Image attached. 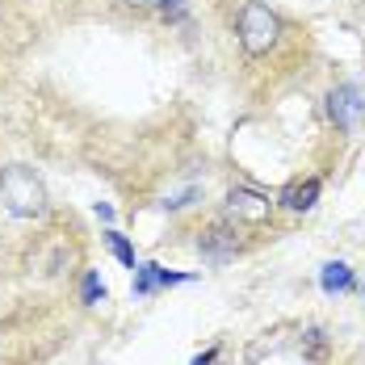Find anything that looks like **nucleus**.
Returning <instances> with one entry per match:
<instances>
[{
    "mask_svg": "<svg viewBox=\"0 0 365 365\" xmlns=\"http://www.w3.org/2000/svg\"><path fill=\"white\" fill-rule=\"evenodd\" d=\"M235 42L248 59H277L282 46L290 42V26L282 13L264 0H244L235 13Z\"/></svg>",
    "mask_w": 365,
    "mask_h": 365,
    "instance_id": "f257e3e1",
    "label": "nucleus"
},
{
    "mask_svg": "<svg viewBox=\"0 0 365 365\" xmlns=\"http://www.w3.org/2000/svg\"><path fill=\"white\" fill-rule=\"evenodd\" d=\"M0 210L17 222L51 219V193L30 164H4L0 168Z\"/></svg>",
    "mask_w": 365,
    "mask_h": 365,
    "instance_id": "f03ea898",
    "label": "nucleus"
},
{
    "mask_svg": "<svg viewBox=\"0 0 365 365\" xmlns=\"http://www.w3.org/2000/svg\"><path fill=\"white\" fill-rule=\"evenodd\" d=\"M277 215V202H269V193H256V189H231L227 202H222V215L231 227H240L244 235L248 231H264Z\"/></svg>",
    "mask_w": 365,
    "mask_h": 365,
    "instance_id": "7ed1b4c3",
    "label": "nucleus"
},
{
    "mask_svg": "<svg viewBox=\"0 0 365 365\" xmlns=\"http://www.w3.org/2000/svg\"><path fill=\"white\" fill-rule=\"evenodd\" d=\"M324 110H328V122L340 130V135H357V130L365 126V88L357 84V80L331 84Z\"/></svg>",
    "mask_w": 365,
    "mask_h": 365,
    "instance_id": "20e7f679",
    "label": "nucleus"
},
{
    "mask_svg": "<svg viewBox=\"0 0 365 365\" xmlns=\"http://www.w3.org/2000/svg\"><path fill=\"white\" fill-rule=\"evenodd\" d=\"M197 252H202L206 264H227L240 252H248V240H244L240 227H231L227 219H215L197 231Z\"/></svg>",
    "mask_w": 365,
    "mask_h": 365,
    "instance_id": "39448f33",
    "label": "nucleus"
},
{
    "mask_svg": "<svg viewBox=\"0 0 365 365\" xmlns=\"http://www.w3.org/2000/svg\"><path fill=\"white\" fill-rule=\"evenodd\" d=\"M319 193H324V181L319 177H302V181H290L277 193V206L290 210V215H311L319 206Z\"/></svg>",
    "mask_w": 365,
    "mask_h": 365,
    "instance_id": "423d86ee",
    "label": "nucleus"
},
{
    "mask_svg": "<svg viewBox=\"0 0 365 365\" xmlns=\"http://www.w3.org/2000/svg\"><path fill=\"white\" fill-rule=\"evenodd\" d=\"M185 282H193L189 273H168V269H160V264H135V298H151L155 290H164V286H185Z\"/></svg>",
    "mask_w": 365,
    "mask_h": 365,
    "instance_id": "0eeeda50",
    "label": "nucleus"
},
{
    "mask_svg": "<svg viewBox=\"0 0 365 365\" xmlns=\"http://www.w3.org/2000/svg\"><path fill=\"white\" fill-rule=\"evenodd\" d=\"M357 286V277H353V269H349V260H328L324 269H319V290L336 298V294H349Z\"/></svg>",
    "mask_w": 365,
    "mask_h": 365,
    "instance_id": "6e6552de",
    "label": "nucleus"
},
{
    "mask_svg": "<svg viewBox=\"0 0 365 365\" xmlns=\"http://www.w3.org/2000/svg\"><path fill=\"white\" fill-rule=\"evenodd\" d=\"M298 353H302V361H311V365H328L331 336L324 328H307L302 331V340H298Z\"/></svg>",
    "mask_w": 365,
    "mask_h": 365,
    "instance_id": "1a4fd4ad",
    "label": "nucleus"
},
{
    "mask_svg": "<svg viewBox=\"0 0 365 365\" xmlns=\"http://www.w3.org/2000/svg\"><path fill=\"white\" fill-rule=\"evenodd\" d=\"M135 9H143V13H155L160 21H185L189 17V4L185 0H130Z\"/></svg>",
    "mask_w": 365,
    "mask_h": 365,
    "instance_id": "9d476101",
    "label": "nucleus"
},
{
    "mask_svg": "<svg viewBox=\"0 0 365 365\" xmlns=\"http://www.w3.org/2000/svg\"><path fill=\"white\" fill-rule=\"evenodd\" d=\"M106 298H110V290H106L101 273H97V269H88V273H84V282H80V302H84V307H101Z\"/></svg>",
    "mask_w": 365,
    "mask_h": 365,
    "instance_id": "9b49d317",
    "label": "nucleus"
},
{
    "mask_svg": "<svg viewBox=\"0 0 365 365\" xmlns=\"http://www.w3.org/2000/svg\"><path fill=\"white\" fill-rule=\"evenodd\" d=\"M101 240H106V248H110V252L118 256V260H122L130 273H135V264H139V260H135V248H130V240H126L122 231H113V227L106 231V235H101Z\"/></svg>",
    "mask_w": 365,
    "mask_h": 365,
    "instance_id": "f8f14e48",
    "label": "nucleus"
},
{
    "mask_svg": "<svg viewBox=\"0 0 365 365\" xmlns=\"http://www.w3.org/2000/svg\"><path fill=\"white\" fill-rule=\"evenodd\" d=\"M219 353H222L219 344H210L206 353H197V357H193V361H189V365H215V361H219Z\"/></svg>",
    "mask_w": 365,
    "mask_h": 365,
    "instance_id": "ddd939ff",
    "label": "nucleus"
}]
</instances>
